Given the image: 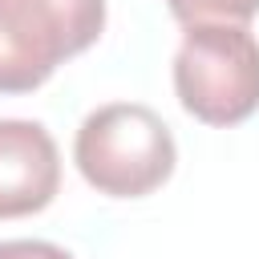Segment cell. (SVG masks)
Here are the masks:
<instances>
[{"label":"cell","instance_id":"6da1fadb","mask_svg":"<svg viewBox=\"0 0 259 259\" xmlns=\"http://www.w3.org/2000/svg\"><path fill=\"white\" fill-rule=\"evenodd\" d=\"M81 178L105 198H146L170 182L178 146L162 113L142 101H109L81 117L73 138Z\"/></svg>","mask_w":259,"mask_h":259},{"label":"cell","instance_id":"7a4b0ae2","mask_svg":"<svg viewBox=\"0 0 259 259\" xmlns=\"http://www.w3.org/2000/svg\"><path fill=\"white\" fill-rule=\"evenodd\" d=\"M174 97L202 125H239L259 109V40L247 24H186Z\"/></svg>","mask_w":259,"mask_h":259},{"label":"cell","instance_id":"3957f363","mask_svg":"<svg viewBox=\"0 0 259 259\" xmlns=\"http://www.w3.org/2000/svg\"><path fill=\"white\" fill-rule=\"evenodd\" d=\"M105 32V0H0V93L40 89Z\"/></svg>","mask_w":259,"mask_h":259},{"label":"cell","instance_id":"277c9868","mask_svg":"<svg viewBox=\"0 0 259 259\" xmlns=\"http://www.w3.org/2000/svg\"><path fill=\"white\" fill-rule=\"evenodd\" d=\"M61 190V150L40 121L0 117V219L40 214Z\"/></svg>","mask_w":259,"mask_h":259},{"label":"cell","instance_id":"5b68a950","mask_svg":"<svg viewBox=\"0 0 259 259\" xmlns=\"http://www.w3.org/2000/svg\"><path fill=\"white\" fill-rule=\"evenodd\" d=\"M170 16L186 24H247L259 12V0H166Z\"/></svg>","mask_w":259,"mask_h":259},{"label":"cell","instance_id":"8992f818","mask_svg":"<svg viewBox=\"0 0 259 259\" xmlns=\"http://www.w3.org/2000/svg\"><path fill=\"white\" fill-rule=\"evenodd\" d=\"M0 259H77V255L49 239H4Z\"/></svg>","mask_w":259,"mask_h":259}]
</instances>
